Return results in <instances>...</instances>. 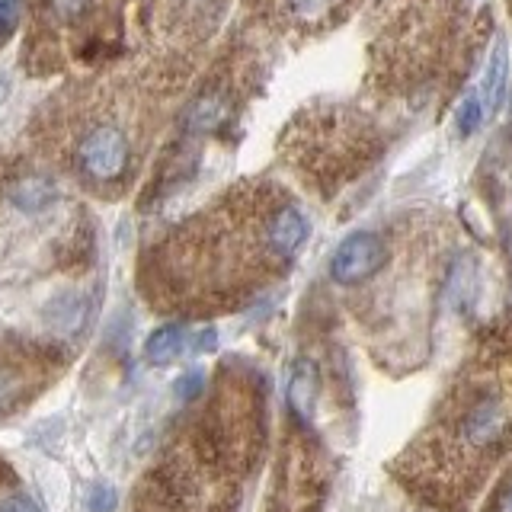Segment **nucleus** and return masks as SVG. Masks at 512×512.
I'll return each instance as SVG.
<instances>
[{"mask_svg":"<svg viewBox=\"0 0 512 512\" xmlns=\"http://www.w3.org/2000/svg\"><path fill=\"white\" fill-rule=\"evenodd\" d=\"M512 445V330H496L452 378L400 480L429 506L458 512Z\"/></svg>","mask_w":512,"mask_h":512,"instance_id":"f257e3e1","label":"nucleus"},{"mask_svg":"<svg viewBox=\"0 0 512 512\" xmlns=\"http://www.w3.org/2000/svg\"><path fill=\"white\" fill-rule=\"evenodd\" d=\"M464 0H381L372 77L397 96L429 93L452 68L464 36Z\"/></svg>","mask_w":512,"mask_h":512,"instance_id":"f03ea898","label":"nucleus"},{"mask_svg":"<svg viewBox=\"0 0 512 512\" xmlns=\"http://www.w3.org/2000/svg\"><path fill=\"white\" fill-rule=\"evenodd\" d=\"M295 157L317 183L340 186L362 173L378 154V132L362 112L333 106L327 112L304 116L298 132H292Z\"/></svg>","mask_w":512,"mask_h":512,"instance_id":"7ed1b4c3","label":"nucleus"},{"mask_svg":"<svg viewBox=\"0 0 512 512\" xmlns=\"http://www.w3.org/2000/svg\"><path fill=\"white\" fill-rule=\"evenodd\" d=\"M71 144L74 170L87 183L112 186L122 183L128 170H132V135L109 116H96L93 112V119L80 125Z\"/></svg>","mask_w":512,"mask_h":512,"instance_id":"20e7f679","label":"nucleus"},{"mask_svg":"<svg viewBox=\"0 0 512 512\" xmlns=\"http://www.w3.org/2000/svg\"><path fill=\"white\" fill-rule=\"evenodd\" d=\"M256 7L279 32L320 36V32L340 26L359 7V0H256Z\"/></svg>","mask_w":512,"mask_h":512,"instance_id":"39448f33","label":"nucleus"},{"mask_svg":"<svg viewBox=\"0 0 512 512\" xmlns=\"http://www.w3.org/2000/svg\"><path fill=\"white\" fill-rule=\"evenodd\" d=\"M384 266V244L378 234H349L340 247H336L330 260V276L340 285H359L365 279H372L375 272Z\"/></svg>","mask_w":512,"mask_h":512,"instance_id":"423d86ee","label":"nucleus"},{"mask_svg":"<svg viewBox=\"0 0 512 512\" xmlns=\"http://www.w3.org/2000/svg\"><path fill=\"white\" fill-rule=\"evenodd\" d=\"M183 349H186V330L180 324H164L148 336V343H144V359L157 368H164L180 359Z\"/></svg>","mask_w":512,"mask_h":512,"instance_id":"0eeeda50","label":"nucleus"},{"mask_svg":"<svg viewBox=\"0 0 512 512\" xmlns=\"http://www.w3.org/2000/svg\"><path fill=\"white\" fill-rule=\"evenodd\" d=\"M314 397H317V372L311 362H298L292 384H288V404H292L295 416L301 423L311 420V410H314Z\"/></svg>","mask_w":512,"mask_h":512,"instance_id":"6e6552de","label":"nucleus"},{"mask_svg":"<svg viewBox=\"0 0 512 512\" xmlns=\"http://www.w3.org/2000/svg\"><path fill=\"white\" fill-rule=\"evenodd\" d=\"M506 77H509V55H506V42H496L490 64H487V77H484V103L487 112H496L503 103L506 93Z\"/></svg>","mask_w":512,"mask_h":512,"instance_id":"1a4fd4ad","label":"nucleus"},{"mask_svg":"<svg viewBox=\"0 0 512 512\" xmlns=\"http://www.w3.org/2000/svg\"><path fill=\"white\" fill-rule=\"evenodd\" d=\"M55 202V186L48 180H39V176H29V180H20L13 186V205L20 212H42Z\"/></svg>","mask_w":512,"mask_h":512,"instance_id":"9d476101","label":"nucleus"},{"mask_svg":"<svg viewBox=\"0 0 512 512\" xmlns=\"http://www.w3.org/2000/svg\"><path fill=\"white\" fill-rule=\"evenodd\" d=\"M84 317H87V304L80 298H58L52 308H48V320H52V327L61 330V333L80 330Z\"/></svg>","mask_w":512,"mask_h":512,"instance_id":"9b49d317","label":"nucleus"},{"mask_svg":"<svg viewBox=\"0 0 512 512\" xmlns=\"http://www.w3.org/2000/svg\"><path fill=\"white\" fill-rule=\"evenodd\" d=\"M96 0H48V16H52L55 23L61 26H71L77 20H84V16L93 10Z\"/></svg>","mask_w":512,"mask_h":512,"instance_id":"f8f14e48","label":"nucleus"},{"mask_svg":"<svg viewBox=\"0 0 512 512\" xmlns=\"http://www.w3.org/2000/svg\"><path fill=\"white\" fill-rule=\"evenodd\" d=\"M16 20H20V0H0V45L16 32Z\"/></svg>","mask_w":512,"mask_h":512,"instance_id":"ddd939ff","label":"nucleus"},{"mask_svg":"<svg viewBox=\"0 0 512 512\" xmlns=\"http://www.w3.org/2000/svg\"><path fill=\"white\" fill-rule=\"evenodd\" d=\"M484 512H512V471H509V477H503V484L496 487L493 500L487 503Z\"/></svg>","mask_w":512,"mask_h":512,"instance_id":"4468645a","label":"nucleus"},{"mask_svg":"<svg viewBox=\"0 0 512 512\" xmlns=\"http://www.w3.org/2000/svg\"><path fill=\"white\" fill-rule=\"evenodd\" d=\"M480 122V103L477 100H464V106L458 109V132L461 135H471Z\"/></svg>","mask_w":512,"mask_h":512,"instance_id":"2eb2a0df","label":"nucleus"},{"mask_svg":"<svg viewBox=\"0 0 512 512\" xmlns=\"http://www.w3.org/2000/svg\"><path fill=\"white\" fill-rule=\"evenodd\" d=\"M173 391L180 400H196L199 391H202V372H186L180 381L173 384Z\"/></svg>","mask_w":512,"mask_h":512,"instance_id":"dca6fc26","label":"nucleus"},{"mask_svg":"<svg viewBox=\"0 0 512 512\" xmlns=\"http://www.w3.org/2000/svg\"><path fill=\"white\" fill-rule=\"evenodd\" d=\"M112 503H116V493H112L109 487H96V490L90 493V509H93V512H109Z\"/></svg>","mask_w":512,"mask_h":512,"instance_id":"f3484780","label":"nucleus"},{"mask_svg":"<svg viewBox=\"0 0 512 512\" xmlns=\"http://www.w3.org/2000/svg\"><path fill=\"white\" fill-rule=\"evenodd\" d=\"M16 394V378L10 368H0V404H10Z\"/></svg>","mask_w":512,"mask_h":512,"instance_id":"a211bd4d","label":"nucleus"},{"mask_svg":"<svg viewBox=\"0 0 512 512\" xmlns=\"http://www.w3.org/2000/svg\"><path fill=\"white\" fill-rule=\"evenodd\" d=\"M0 512H42V509L32 503L29 496H13V500L0 503Z\"/></svg>","mask_w":512,"mask_h":512,"instance_id":"6ab92c4d","label":"nucleus"},{"mask_svg":"<svg viewBox=\"0 0 512 512\" xmlns=\"http://www.w3.org/2000/svg\"><path fill=\"white\" fill-rule=\"evenodd\" d=\"M215 343H218V336H215V330H212V327H202L196 336H192V346H196L199 352H212V349H215Z\"/></svg>","mask_w":512,"mask_h":512,"instance_id":"aec40b11","label":"nucleus"}]
</instances>
